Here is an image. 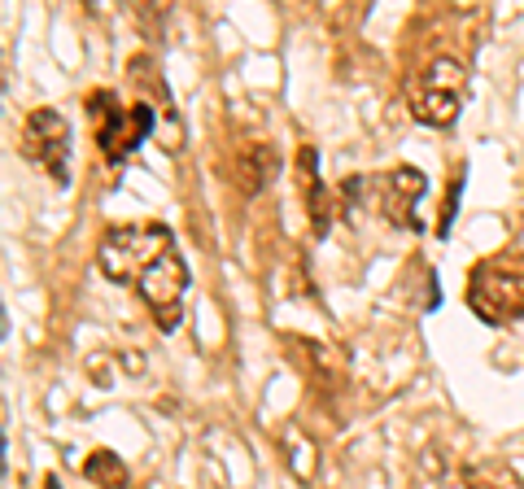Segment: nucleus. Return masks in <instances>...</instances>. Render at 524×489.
I'll use <instances>...</instances> for the list:
<instances>
[{
    "instance_id": "nucleus-1",
    "label": "nucleus",
    "mask_w": 524,
    "mask_h": 489,
    "mask_svg": "<svg viewBox=\"0 0 524 489\" xmlns=\"http://www.w3.org/2000/svg\"><path fill=\"white\" fill-rule=\"evenodd\" d=\"M97 262L114 284L136 289V297L149 306L153 324L162 332L180 328L188 267H184L180 245H175V232L166 223H123V228H110L101 236Z\"/></svg>"
},
{
    "instance_id": "nucleus-2",
    "label": "nucleus",
    "mask_w": 524,
    "mask_h": 489,
    "mask_svg": "<svg viewBox=\"0 0 524 489\" xmlns=\"http://www.w3.org/2000/svg\"><path fill=\"white\" fill-rule=\"evenodd\" d=\"M402 97L411 105V118L424 127H455L468 101V70L455 57H433L402 83Z\"/></svg>"
},
{
    "instance_id": "nucleus-3",
    "label": "nucleus",
    "mask_w": 524,
    "mask_h": 489,
    "mask_svg": "<svg viewBox=\"0 0 524 489\" xmlns=\"http://www.w3.org/2000/svg\"><path fill=\"white\" fill-rule=\"evenodd\" d=\"M468 306L481 324H511L524 315V254H494L468 271Z\"/></svg>"
},
{
    "instance_id": "nucleus-4",
    "label": "nucleus",
    "mask_w": 524,
    "mask_h": 489,
    "mask_svg": "<svg viewBox=\"0 0 524 489\" xmlns=\"http://www.w3.org/2000/svg\"><path fill=\"white\" fill-rule=\"evenodd\" d=\"M158 114L162 110H153L149 101L123 105L110 88H101L88 97V118H92V127H97V145H101L110 166H123L131 153L158 131Z\"/></svg>"
},
{
    "instance_id": "nucleus-5",
    "label": "nucleus",
    "mask_w": 524,
    "mask_h": 489,
    "mask_svg": "<svg viewBox=\"0 0 524 489\" xmlns=\"http://www.w3.org/2000/svg\"><path fill=\"white\" fill-rule=\"evenodd\" d=\"M22 158L35 162L57 188H70V123L62 110H31L18 131Z\"/></svg>"
},
{
    "instance_id": "nucleus-6",
    "label": "nucleus",
    "mask_w": 524,
    "mask_h": 489,
    "mask_svg": "<svg viewBox=\"0 0 524 489\" xmlns=\"http://www.w3.org/2000/svg\"><path fill=\"white\" fill-rule=\"evenodd\" d=\"M428 193V180L420 166H393V171L380 175V210H385V219L393 228H407V232H424L420 214V197Z\"/></svg>"
},
{
    "instance_id": "nucleus-7",
    "label": "nucleus",
    "mask_w": 524,
    "mask_h": 489,
    "mask_svg": "<svg viewBox=\"0 0 524 489\" xmlns=\"http://www.w3.org/2000/svg\"><path fill=\"white\" fill-rule=\"evenodd\" d=\"M297 180H302V197H306V210H311L315 236H328L332 219H337V197L319 180V149L315 145H302V153H297Z\"/></svg>"
},
{
    "instance_id": "nucleus-8",
    "label": "nucleus",
    "mask_w": 524,
    "mask_h": 489,
    "mask_svg": "<svg viewBox=\"0 0 524 489\" xmlns=\"http://www.w3.org/2000/svg\"><path fill=\"white\" fill-rule=\"evenodd\" d=\"M232 175H236V188H241L245 197L267 193V188L276 184V175H280V153H276V145H267V140H245V145L236 149Z\"/></svg>"
},
{
    "instance_id": "nucleus-9",
    "label": "nucleus",
    "mask_w": 524,
    "mask_h": 489,
    "mask_svg": "<svg viewBox=\"0 0 524 489\" xmlns=\"http://www.w3.org/2000/svg\"><path fill=\"white\" fill-rule=\"evenodd\" d=\"M83 476L97 489H127V468L114 450H92V455L83 459Z\"/></svg>"
},
{
    "instance_id": "nucleus-10",
    "label": "nucleus",
    "mask_w": 524,
    "mask_h": 489,
    "mask_svg": "<svg viewBox=\"0 0 524 489\" xmlns=\"http://www.w3.org/2000/svg\"><path fill=\"white\" fill-rule=\"evenodd\" d=\"M459 197H463V166L455 171V180H450V193H446V206H442V223H437V236H450V228H455Z\"/></svg>"
},
{
    "instance_id": "nucleus-11",
    "label": "nucleus",
    "mask_w": 524,
    "mask_h": 489,
    "mask_svg": "<svg viewBox=\"0 0 524 489\" xmlns=\"http://www.w3.org/2000/svg\"><path fill=\"white\" fill-rule=\"evenodd\" d=\"M44 489H62V481H57V476H44Z\"/></svg>"
}]
</instances>
